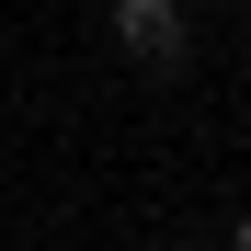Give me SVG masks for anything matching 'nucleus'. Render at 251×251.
Returning a JSON list of instances; mask_svg holds the SVG:
<instances>
[{
  "instance_id": "obj_1",
  "label": "nucleus",
  "mask_w": 251,
  "mask_h": 251,
  "mask_svg": "<svg viewBox=\"0 0 251 251\" xmlns=\"http://www.w3.org/2000/svg\"><path fill=\"white\" fill-rule=\"evenodd\" d=\"M103 23H114V46L137 57V69H183V46H194L183 0H103Z\"/></svg>"
},
{
  "instance_id": "obj_2",
  "label": "nucleus",
  "mask_w": 251,
  "mask_h": 251,
  "mask_svg": "<svg viewBox=\"0 0 251 251\" xmlns=\"http://www.w3.org/2000/svg\"><path fill=\"white\" fill-rule=\"evenodd\" d=\"M228 251H251V217H228Z\"/></svg>"
}]
</instances>
